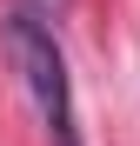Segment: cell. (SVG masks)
<instances>
[{"label": "cell", "mask_w": 140, "mask_h": 146, "mask_svg": "<svg viewBox=\"0 0 140 146\" xmlns=\"http://www.w3.org/2000/svg\"><path fill=\"white\" fill-rule=\"evenodd\" d=\"M7 53H13V66H20V80H27V93H33V113H40L47 139H54V146H80L67 53H60L54 27H47L33 7H13V13H7Z\"/></svg>", "instance_id": "1"}]
</instances>
